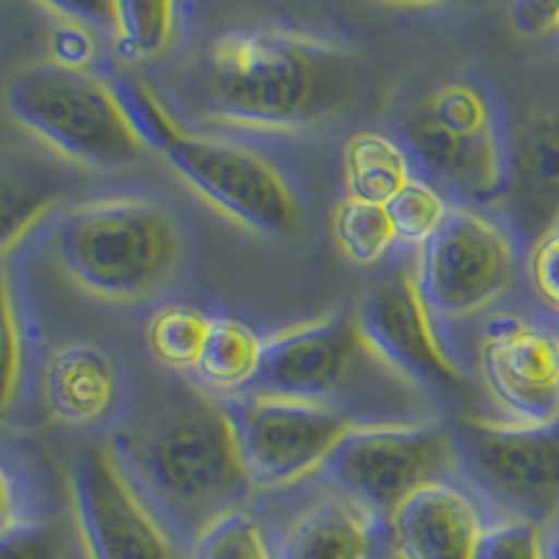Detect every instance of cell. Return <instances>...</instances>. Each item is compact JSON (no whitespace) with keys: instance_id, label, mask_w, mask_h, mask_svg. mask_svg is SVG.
<instances>
[{"instance_id":"6da1fadb","label":"cell","mask_w":559,"mask_h":559,"mask_svg":"<svg viewBox=\"0 0 559 559\" xmlns=\"http://www.w3.org/2000/svg\"><path fill=\"white\" fill-rule=\"evenodd\" d=\"M109 445L188 551L252 492L229 403L193 381L166 383Z\"/></svg>"},{"instance_id":"7a4b0ae2","label":"cell","mask_w":559,"mask_h":559,"mask_svg":"<svg viewBox=\"0 0 559 559\" xmlns=\"http://www.w3.org/2000/svg\"><path fill=\"white\" fill-rule=\"evenodd\" d=\"M356 57L302 32L252 26L213 39L202 96L210 115L247 132L297 134L331 123L356 102Z\"/></svg>"},{"instance_id":"3957f363","label":"cell","mask_w":559,"mask_h":559,"mask_svg":"<svg viewBox=\"0 0 559 559\" xmlns=\"http://www.w3.org/2000/svg\"><path fill=\"white\" fill-rule=\"evenodd\" d=\"M112 82L148 152L166 159L210 207L258 236L280 238L299 227V197L272 157L238 140L182 127L157 90L132 73H112Z\"/></svg>"},{"instance_id":"277c9868","label":"cell","mask_w":559,"mask_h":559,"mask_svg":"<svg viewBox=\"0 0 559 559\" xmlns=\"http://www.w3.org/2000/svg\"><path fill=\"white\" fill-rule=\"evenodd\" d=\"M68 277L109 302H146L182 280L191 229L154 197H107L68 210L53 233Z\"/></svg>"},{"instance_id":"5b68a950","label":"cell","mask_w":559,"mask_h":559,"mask_svg":"<svg viewBox=\"0 0 559 559\" xmlns=\"http://www.w3.org/2000/svg\"><path fill=\"white\" fill-rule=\"evenodd\" d=\"M401 143L414 168L456 204L489 210L501 193L509 129L501 107L478 79H451L403 109Z\"/></svg>"},{"instance_id":"8992f818","label":"cell","mask_w":559,"mask_h":559,"mask_svg":"<svg viewBox=\"0 0 559 559\" xmlns=\"http://www.w3.org/2000/svg\"><path fill=\"white\" fill-rule=\"evenodd\" d=\"M7 109L17 127L76 166L112 171L148 152L112 76L90 68L51 59L28 64L9 82Z\"/></svg>"},{"instance_id":"52a82bcc","label":"cell","mask_w":559,"mask_h":559,"mask_svg":"<svg viewBox=\"0 0 559 559\" xmlns=\"http://www.w3.org/2000/svg\"><path fill=\"white\" fill-rule=\"evenodd\" d=\"M419 292L439 324L498 306L523 272V249L489 210L456 204L437 236L414 254Z\"/></svg>"},{"instance_id":"ba28073f","label":"cell","mask_w":559,"mask_h":559,"mask_svg":"<svg viewBox=\"0 0 559 559\" xmlns=\"http://www.w3.org/2000/svg\"><path fill=\"white\" fill-rule=\"evenodd\" d=\"M453 471H459V453L451 428L376 423L353 428L322 473L342 496L389 523L408 498L451 481Z\"/></svg>"},{"instance_id":"9c48e42d","label":"cell","mask_w":559,"mask_h":559,"mask_svg":"<svg viewBox=\"0 0 559 559\" xmlns=\"http://www.w3.org/2000/svg\"><path fill=\"white\" fill-rule=\"evenodd\" d=\"M453 431L459 471L503 518L554 523L559 518V423L518 426L467 417Z\"/></svg>"},{"instance_id":"30bf717a","label":"cell","mask_w":559,"mask_h":559,"mask_svg":"<svg viewBox=\"0 0 559 559\" xmlns=\"http://www.w3.org/2000/svg\"><path fill=\"white\" fill-rule=\"evenodd\" d=\"M238 448L252 489H283L324 471L356 419L336 403L266 392L229 397Z\"/></svg>"},{"instance_id":"8fae6325","label":"cell","mask_w":559,"mask_h":559,"mask_svg":"<svg viewBox=\"0 0 559 559\" xmlns=\"http://www.w3.org/2000/svg\"><path fill=\"white\" fill-rule=\"evenodd\" d=\"M70 503L87 559H188L109 442L84 448L70 467Z\"/></svg>"},{"instance_id":"7c38bea8","label":"cell","mask_w":559,"mask_h":559,"mask_svg":"<svg viewBox=\"0 0 559 559\" xmlns=\"http://www.w3.org/2000/svg\"><path fill=\"white\" fill-rule=\"evenodd\" d=\"M364 344L378 364L431 392H459L464 369L442 336L417 283L414 258H401L356 311Z\"/></svg>"},{"instance_id":"4fadbf2b","label":"cell","mask_w":559,"mask_h":559,"mask_svg":"<svg viewBox=\"0 0 559 559\" xmlns=\"http://www.w3.org/2000/svg\"><path fill=\"white\" fill-rule=\"evenodd\" d=\"M478 378L501 419L518 426L559 423V319L498 313L478 342Z\"/></svg>"},{"instance_id":"5bb4252c","label":"cell","mask_w":559,"mask_h":559,"mask_svg":"<svg viewBox=\"0 0 559 559\" xmlns=\"http://www.w3.org/2000/svg\"><path fill=\"white\" fill-rule=\"evenodd\" d=\"M376 361L358 331L356 313L308 319L266 338L261 376L252 392L333 403Z\"/></svg>"},{"instance_id":"9a60e30c","label":"cell","mask_w":559,"mask_h":559,"mask_svg":"<svg viewBox=\"0 0 559 559\" xmlns=\"http://www.w3.org/2000/svg\"><path fill=\"white\" fill-rule=\"evenodd\" d=\"M489 213L521 249L559 224V118H532L509 138L507 177Z\"/></svg>"},{"instance_id":"2e32d148","label":"cell","mask_w":559,"mask_h":559,"mask_svg":"<svg viewBox=\"0 0 559 559\" xmlns=\"http://www.w3.org/2000/svg\"><path fill=\"white\" fill-rule=\"evenodd\" d=\"M487 523L471 489L439 481L394 512L389 537L401 559H476Z\"/></svg>"},{"instance_id":"e0dca14e","label":"cell","mask_w":559,"mask_h":559,"mask_svg":"<svg viewBox=\"0 0 559 559\" xmlns=\"http://www.w3.org/2000/svg\"><path fill=\"white\" fill-rule=\"evenodd\" d=\"M43 394L48 414L64 426H102L121 403V367L96 344H64L45 364Z\"/></svg>"},{"instance_id":"ac0fdd59","label":"cell","mask_w":559,"mask_h":559,"mask_svg":"<svg viewBox=\"0 0 559 559\" xmlns=\"http://www.w3.org/2000/svg\"><path fill=\"white\" fill-rule=\"evenodd\" d=\"M386 521L353 498H324L302 509L277 546L280 559H376Z\"/></svg>"},{"instance_id":"d6986e66","label":"cell","mask_w":559,"mask_h":559,"mask_svg":"<svg viewBox=\"0 0 559 559\" xmlns=\"http://www.w3.org/2000/svg\"><path fill=\"white\" fill-rule=\"evenodd\" d=\"M266 338L252 324L229 313H213L207 342L199 358L193 378L210 394L238 397L254 389L261 376Z\"/></svg>"},{"instance_id":"ffe728a7","label":"cell","mask_w":559,"mask_h":559,"mask_svg":"<svg viewBox=\"0 0 559 559\" xmlns=\"http://www.w3.org/2000/svg\"><path fill=\"white\" fill-rule=\"evenodd\" d=\"M342 177L347 197L386 204L408 179L417 177V168L401 140L381 132H356L342 148Z\"/></svg>"},{"instance_id":"44dd1931","label":"cell","mask_w":559,"mask_h":559,"mask_svg":"<svg viewBox=\"0 0 559 559\" xmlns=\"http://www.w3.org/2000/svg\"><path fill=\"white\" fill-rule=\"evenodd\" d=\"M64 185L39 168L0 166V261L51 216Z\"/></svg>"},{"instance_id":"7402d4cb","label":"cell","mask_w":559,"mask_h":559,"mask_svg":"<svg viewBox=\"0 0 559 559\" xmlns=\"http://www.w3.org/2000/svg\"><path fill=\"white\" fill-rule=\"evenodd\" d=\"M213 313L185 302L159 306L146 322V347L159 367L171 372H191L202 358Z\"/></svg>"},{"instance_id":"603a6c76","label":"cell","mask_w":559,"mask_h":559,"mask_svg":"<svg viewBox=\"0 0 559 559\" xmlns=\"http://www.w3.org/2000/svg\"><path fill=\"white\" fill-rule=\"evenodd\" d=\"M118 48L129 62H148L171 51L182 20V0H118Z\"/></svg>"},{"instance_id":"cb8c5ba5","label":"cell","mask_w":559,"mask_h":559,"mask_svg":"<svg viewBox=\"0 0 559 559\" xmlns=\"http://www.w3.org/2000/svg\"><path fill=\"white\" fill-rule=\"evenodd\" d=\"M333 233H336L342 252L361 266L383 261L389 249L397 243L386 204L364 202V199L353 197L338 202L336 216H333Z\"/></svg>"},{"instance_id":"d4e9b609","label":"cell","mask_w":559,"mask_h":559,"mask_svg":"<svg viewBox=\"0 0 559 559\" xmlns=\"http://www.w3.org/2000/svg\"><path fill=\"white\" fill-rule=\"evenodd\" d=\"M456 202L448 197L439 185L426 179L423 174L408 179L401 191L386 202L389 218H392L394 236L408 247H423L431 236H437L439 227L448 222Z\"/></svg>"},{"instance_id":"484cf974","label":"cell","mask_w":559,"mask_h":559,"mask_svg":"<svg viewBox=\"0 0 559 559\" xmlns=\"http://www.w3.org/2000/svg\"><path fill=\"white\" fill-rule=\"evenodd\" d=\"M26 378V328L7 261H0V423L14 412Z\"/></svg>"},{"instance_id":"4316f807","label":"cell","mask_w":559,"mask_h":559,"mask_svg":"<svg viewBox=\"0 0 559 559\" xmlns=\"http://www.w3.org/2000/svg\"><path fill=\"white\" fill-rule=\"evenodd\" d=\"M188 559H280L266 528L247 509H233L210 523L188 551Z\"/></svg>"},{"instance_id":"83f0119b","label":"cell","mask_w":559,"mask_h":559,"mask_svg":"<svg viewBox=\"0 0 559 559\" xmlns=\"http://www.w3.org/2000/svg\"><path fill=\"white\" fill-rule=\"evenodd\" d=\"M476 559H546V526L526 518L487 523Z\"/></svg>"},{"instance_id":"f1b7e54d","label":"cell","mask_w":559,"mask_h":559,"mask_svg":"<svg viewBox=\"0 0 559 559\" xmlns=\"http://www.w3.org/2000/svg\"><path fill=\"white\" fill-rule=\"evenodd\" d=\"M523 274L548 317L559 319V224L523 249Z\"/></svg>"},{"instance_id":"f546056e","label":"cell","mask_w":559,"mask_h":559,"mask_svg":"<svg viewBox=\"0 0 559 559\" xmlns=\"http://www.w3.org/2000/svg\"><path fill=\"white\" fill-rule=\"evenodd\" d=\"M68 534L53 523L32 521L0 537V559H68Z\"/></svg>"},{"instance_id":"4dcf8cb0","label":"cell","mask_w":559,"mask_h":559,"mask_svg":"<svg viewBox=\"0 0 559 559\" xmlns=\"http://www.w3.org/2000/svg\"><path fill=\"white\" fill-rule=\"evenodd\" d=\"M37 3L59 14L64 23H76V26L90 28V32L109 34L115 39L121 32L118 0H37Z\"/></svg>"},{"instance_id":"1f68e13d","label":"cell","mask_w":559,"mask_h":559,"mask_svg":"<svg viewBox=\"0 0 559 559\" xmlns=\"http://www.w3.org/2000/svg\"><path fill=\"white\" fill-rule=\"evenodd\" d=\"M93 59H96V32L76 23H62L51 34V62L87 70Z\"/></svg>"},{"instance_id":"d6a6232c","label":"cell","mask_w":559,"mask_h":559,"mask_svg":"<svg viewBox=\"0 0 559 559\" xmlns=\"http://www.w3.org/2000/svg\"><path fill=\"white\" fill-rule=\"evenodd\" d=\"M509 17L523 37H543L559 28V0H512Z\"/></svg>"},{"instance_id":"836d02e7","label":"cell","mask_w":559,"mask_h":559,"mask_svg":"<svg viewBox=\"0 0 559 559\" xmlns=\"http://www.w3.org/2000/svg\"><path fill=\"white\" fill-rule=\"evenodd\" d=\"M32 523L23 512V501H20V489L14 484L12 473L7 471V464L0 462V537L17 532L20 526Z\"/></svg>"},{"instance_id":"e575fe53","label":"cell","mask_w":559,"mask_h":559,"mask_svg":"<svg viewBox=\"0 0 559 559\" xmlns=\"http://www.w3.org/2000/svg\"><path fill=\"white\" fill-rule=\"evenodd\" d=\"M546 559H559V521L546 526Z\"/></svg>"},{"instance_id":"d590c367","label":"cell","mask_w":559,"mask_h":559,"mask_svg":"<svg viewBox=\"0 0 559 559\" xmlns=\"http://www.w3.org/2000/svg\"><path fill=\"white\" fill-rule=\"evenodd\" d=\"M383 3H394V7H433V3H448V0H383Z\"/></svg>"}]
</instances>
